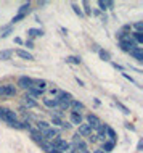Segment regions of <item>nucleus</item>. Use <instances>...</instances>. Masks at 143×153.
I'll list each match as a JSON object with an SVG mask.
<instances>
[{
    "instance_id": "obj_2",
    "label": "nucleus",
    "mask_w": 143,
    "mask_h": 153,
    "mask_svg": "<svg viewBox=\"0 0 143 153\" xmlns=\"http://www.w3.org/2000/svg\"><path fill=\"white\" fill-rule=\"evenodd\" d=\"M15 94H16L15 85H11V84L0 85V95H2V97H11V95H15Z\"/></svg>"
},
{
    "instance_id": "obj_5",
    "label": "nucleus",
    "mask_w": 143,
    "mask_h": 153,
    "mask_svg": "<svg viewBox=\"0 0 143 153\" xmlns=\"http://www.w3.org/2000/svg\"><path fill=\"white\" fill-rule=\"evenodd\" d=\"M2 119L11 124V123H15V121H16V113H15V111H11V110H3Z\"/></svg>"
},
{
    "instance_id": "obj_35",
    "label": "nucleus",
    "mask_w": 143,
    "mask_h": 153,
    "mask_svg": "<svg viewBox=\"0 0 143 153\" xmlns=\"http://www.w3.org/2000/svg\"><path fill=\"white\" fill-rule=\"evenodd\" d=\"M53 124H61V126H63V123H61V119H60L58 116H55V118H53Z\"/></svg>"
},
{
    "instance_id": "obj_9",
    "label": "nucleus",
    "mask_w": 143,
    "mask_h": 153,
    "mask_svg": "<svg viewBox=\"0 0 143 153\" xmlns=\"http://www.w3.org/2000/svg\"><path fill=\"white\" fill-rule=\"evenodd\" d=\"M90 132H92V127L88 126L87 123H82V124H79V132H77L79 135H88Z\"/></svg>"
},
{
    "instance_id": "obj_10",
    "label": "nucleus",
    "mask_w": 143,
    "mask_h": 153,
    "mask_svg": "<svg viewBox=\"0 0 143 153\" xmlns=\"http://www.w3.org/2000/svg\"><path fill=\"white\" fill-rule=\"evenodd\" d=\"M71 110H72V113H76V114H79V111L84 108V103L82 102H77V100H72L71 102Z\"/></svg>"
},
{
    "instance_id": "obj_11",
    "label": "nucleus",
    "mask_w": 143,
    "mask_h": 153,
    "mask_svg": "<svg viewBox=\"0 0 143 153\" xmlns=\"http://www.w3.org/2000/svg\"><path fill=\"white\" fill-rule=\"evenodd\" d=\"M130 55L133 56V58H135L137 61H143V53H142V47H135L133 48V50H130L129 52Z\"/></svg>"
},
{
    "instance_id": "obj_28",
    "label": "nucleus",
    "mask_w": 143,
    "mask_h": 153,
    "mask_svg": "<svg viewBox=\"0 0 143 153\" xmlns=\"http://www.w3.org/2000/svg\"><path fill=\"white\" fill-rule=\"evenodd\" d=\"M27 94H29V97H31V95H32V97H39V95L42 94V92H39V90H35V89L29 87V89H27Z\"/></svg>"
},
{
    "instance_id": "obj_26",
    "label": "nucleus",
    "mask_w": 143,
    "mask_h": 153,
    "mask_svg": "<svg viewBox=\"0 0 143 153\" xmlns=\"http://www.w3.org/2000/svg\"><path fill=\"white\" fill-rule=\"evenodd\" d=\"M133 39H135L133 40L135 44H142L143 42V34L142 32H133Z\"/></svg>"
},
{
    "instance_id": "obj_24",
    "label": "nucleus",
    "mask_w": 143,
    "mask_h": 153,
    "mask_svg": "<svg viewBox=\"0 0 143 153\" xmlns=\"http://www.w3.org/2000/svg\"><path fill=\"white\" fill-rule=\"evenodd\" d=\"M66 63L79 65V63H80V58H79V56H68V58H66Z\"/></svg>"
},
{
    "instance_id": "obj_38",
    "label": "nucleus",
    "mask_w": 143,
    "mask_h": 153,
    "mask_svg": "<svg viewBox=\"0 0 143 153\" xmlns=\"http://www.w3.org/2000/svg\"><path fill=\"white\" fill-rule=\"evenodd\" d=\"M15 42H16V44H23V40L19 39V37H16V39H15Z\"/></svg>"
},
{
    "instance_id": "obj_32",
    "label": "nucleus",
    "mask_w": 143,
    "mask_h": 153,
    "mask_svg": "<svg viewBox=\"0 0 143 153\" xmlns=\"http://www.w3.org/2000/svg\"><path fill=\"white\" fill-rule=\"evenodd\" d=\"M24 18V15H16L13 19H11V23H18V21H21V19Z\"/></svg>"
},
{
    "instance_id": "obj_14",
    "label": "nucleus",
    "mask_w": 143,
    "mask_h": 153,
    "mask_svg": "<svg viewBox=\"0 0 143 153\" xmlns=\"http://www.w3.org/2000/svg\"><path fill=\"white\" fill-rule=\"evenodd\" d=\"M16 55H18V56H21V58H24V60H34V56H32L29 52L21 50V48H18V50H16Z\"/></svg>"
},
{
    "instance_id": "obj_37",
    "label": "nucleus",
    "mask_w": 143,
    "mask_h": 153,
    "mask_svg": "<svg viewBox=\"0 0 143 153\" xmlns=\"http://www.w3.org/2000/svg\"><path fill=\"white\" fill-rule=\"evenodd\" d=\"M137 148H138V152H142V148H143V142H138V147H137Z\"/></svg>"
},
{
    "instance_id": "obj_13",
    "label": "nucleus",
    "mask_w": 143,
    "mask_h": 153,
    "mask_svg": "<svg viewBox=\"0 0 143 153\" xmlns=\"http://www.w3.org/2000/svg\"><path fill=\"white\" fill-rule=\"evenodd\" d=\"M23 102H24V105H26L27 108H35V106H37V102H35L32 97H29V95H24Z\"/></svg>"
},
{
    "instance_id": "obj_39",
    "label": "nucleus",
    "mask_w": 143,
    "mask_h": 153,
    "mask_svg": "<svg viewBox=\"0 0 143 153\" xmlns=\"http://www.w3.org/2000/svg\"><path fill=\"white\" fill-rule=\"evenodd\" d=\"M3 110H5V108H0V119H2V114H3Z\"/></svg>"
},
{
    "instance_id": "obj_17",
    "label": "nucleus",
    "mask_w": 143,
    "mask_h": 153,
    "mask_svg": "<svg viewBox=\"0 0 143 153\" xmlns=\"http://www.w3.org/2000/svg\"><path fill=\"white\" fill-rule=\"evenodd\" d=\"M29 10H31V3L27 2V3H24V5H21V8H19V11H18V15H24V16H26V13H29Z\"/></svg>"
},
{
    "instance_id": "obj_20",
    "label": "nucleus",
    "mask_w": 143,
    "mask_h": 153,
    "mask_svg": "<svg viewBox=\"0 0 143 153\" xmlns=\"http://www.w3.org/2000/svg\"><path fill=\"white\" fill-rule=\"evenodd\" d=\"M106 135L111 139V142H116V132H114L111 127H106Z\"/></svg>"
},
{
    "instance_id": "obj_33",
    "label": "nucleus",
    "mask_w": 143,
    "mask_h": 153,
    "mask_svg": "<svg viewBox=\"0 0 143 153\" xmlns=\"http://www.w3.org/2000/svg\"><path fill=\"white\" fill-rule=\"evenodd\" d=\"M133 27L137 29V32H142V27H143V24H142L140 21H138V23H135V24H133Z\"/></svg>"
},
{
    "instance_id": "obj_19",
    "label": "nucleus",
    "mask_w": 143,
    "mask_h": 153,
    "mask_svg": "<svg viewBox=\"0 0 143 153\" xmlns=\"http://www.w3.org/2000/svg\"><path fill=\"white\" fill-rule=\"evenodd\" d=\"M113 148H114V142H111V140H109V142H105V143H103V148H101V150L106 153V152H111Z\"/></svg>"
},
{
    "instance_id": "obj_25",
    "label": "nucleus",
    "mask_w": 143,
    "mask_h": 153,
    "mask_svg": "<svg viewBox=\"0 0 143 153\" xmlns=\"http://www.w3.org/2000/svg\"><path fill=\"white\" fill-rule=\"evenodd\" d=\"M27 34H29V37H37V36H42L43 32L40 29H29V31H27Z\"/></svg>"
},
{
    "instance_id": "obj_1",
    "label": "nucleus",
    "mask_w": 143,
    "mask_h": 153,
    "mask_svg": "<svg viewBox=\"0 0 143 153\" xmlns=\"http://www.w3.org/2000/svg\"><path fill=\"white\" fill-rule=\"evenodd\" d=\"M53 145H55V148H56V152H58V153H66L69 150V143L66 142V140L55 139V140H53Z\"/></svg>"
},
{
    "instance_id": "obj_8",
    "label": "nucleus",
    "mask_w": 143,
    "mask_h": 153,
    "mask_svg": "<svg viewBox=\"0 0 143 153\" xmlns=\"http://www.w3.org/2000/svg\"><path fill=\"white\" fill-rule=\"evenodd\" d=\"M32 81H34V79H31V77H27V76H23V77H19L18 85H21L23 89H29L32 85Z\"/></svg>"
},
{
    "instance_id": "obj_7",
    "label": "nucleus",
    "mask_w": 143,
    "mask_h": 153,
    "mask_svg": "<svg viewBox=\"0 0 143 153\" xmlns=\"http://www.w3.org/2000/svg\"><path fill=\"white\" fill-rule=\"evenodd\" d=\"M87 124H88L90 127H95V129H98V127L101 126L100 119H98L95 114H88V116H87Z\"/></svg>"
},
{
    "instance_id": "obj_16",
    "label": "nucleus",
    "mask_w": 143,
    "mask_h": 153,
    "mask_svg": "<svg viewBox=\"0 0 143 153\" xmlns=\"http://www.w3.org/2000/svg\"><path fill=\"white\" fill-rule=\"evenodd\" d=\"M11 50H0V60L2 61H7V60H10L11 58Z\"/></svg>"
},
{
    "instance_id": "obj_6",
    "label": "nucleus",
    "mask_w": 143,
    "mask_h": 153,
    "mask_svg": "<svg viewBox=\"0 0 143 153\" xmlns=\"http://www.w3.org/2000/svg\"><path fill=\"white\" fill-rule=\"evenodd\" d=\"M45 85H47V82L43 79H34L31 87L35 89V90H39V92H43V90H45Z\"/></svg>"
},
{
    "instance_id": "obj_41",
    "label": "nucleus",
    "mask_w": 143,
    "mask_h": 153,
    "mask_svg": "<svg viewBox=\"0 0 143 153\" xmlns=\"http://www.w3.org/2000/svg\"><path fill=\"white\" fill-rule=\"evenodd\" d=\"M82 153H90V152H82Z\"/></svg>"
},
{
    "instance_id": "obj_12",
    "label": "nucleus",
    "mask_w": 143,
    "mask_h": 153,
    "mask_svg": "<svg viewBox=\"0 0 143 153\" xmlns=\"http://www.w3.org/2000/svg\"><path fill=\"white\" fill-rule=\"evenodd\" d=\"M40 145H42V148L47 153H58V152H56V148H55V145H53V142H45V140H43Z\"/></svg>"
},
{
    "instance_id": "obj_27",
    "label": "nucleus",
    "mask_w": 143,
    "mask_h": 153,
    "mask_svg": "<svg viewBox=\"0 0 143 153\" xmlns=\"http://www.w3.org/2000/svg\"><path fill=\"white\" fill-rule=\"evenodd\" d=\"M98 5H100L101 10H106V7H109V8L113 7V2H103V0H100V2H98Z\"/></svg>"
},
{
    "instance_id": "obj_15",
    "label": "nucleus",
    "mask_w": 143,
    "mask_h": 153,
    "mask_svg": "<svg viewBox=\"0 0 143 153\" xmlns=\"http://www.w3.org/2000/svg\"><path fill=\"white\" fill-rule=\"evenodd\" d=\"M43 105L45 106H50V108H56L58 106V102H56V98H43Z\"/></svg>"
},
{
    "instance_id": "obj_23",
    "label": "nucleus",
    "mask_w": 143,
    "mask_h": 153,
    "mask_svg": "<svg viewBox=\"0 0 143 153\" xmlns=\"http://www.w3.org/2000/svg\"><path fill=\"white\" fill-rule=\"evenodd\" d=\"M31 132H32V139H34L37 143H42V142H43L42 134H39V132H35V131H31Z\"/></svg>"
},
{
    "instance_id": "obj_3",
    "label": "nucleus",
    "mask_w": 143,
    "mask_h": 153,
    "mask_svg": "<svg viewBox=\"0 0 143 153\" xmlns=\"http://www.w3.org/2000/svg\"><path fill=\"white\" fill-rule=\"evenodd\" d=\"M72 142H74L76 150H79L80 153H82V152H87V145H85V142H84L82 139H80V135H79V134H76V135H74Z\"/></svg>"
},
{
    "instance_id": "obj_21",
    "label": "nucleus",
    "mask_w": 143,
    "mask_h": 153,
    "mask_svg": "<svg viewBox=\"0 0 143 153\" xmlns=\"http://www.w3.org/2000/svg\"><path fill=\"white\" fill-rule=\"evenodd\" d=\"M98 53H100V58H101V60H105V61H109V60H111V55H109L106 50H98Z\"/></svg>"
},
{
    "instance_id": "obj_22",
    "label": "nucleus",
    "mask_w": 143,
    "mask_h": 153,
    "mask_svg": "<svg viewBox=\"0 0 143 153\" xmlns=\"http://www.w3.org/2000/svg\"><path fill=\"white\" fill-rule=\"evenodd\" d=\"M37 127H39V131H42V132H45L47 129H50L48 123H45V121H39V123H37Z\"/></svg>"
},
{
    "instance_id": "obj_18",
    "label": "nucleus",
    "mask_w": 143,
    "mask_h": 153,
    "mask_svg": "<svg viewBox=\"0 0 143 153\" xmlns=\"http://www.w3.org/2000/svg\"><path fill=\"white\" fill-rule=\"evenodd\" d=\"M71 123H72V124H77V126H79V124H82V118H80V114L72 113V114H71Z\"/></svg>"
},
{
    "instance_id": "obj_29",
    "label": "nucleus",
    "mask_w": 143,
    "mask_h": 153,
    "mask_svg": "<svg viewBox=\"0 0 143 153\" xmlns=\"http://www.w3.org/2000/svg\"><path fill=\"white\" fill-rule=\"evenodd\" d=\"M11 32V26H7V27H3L2 29V37H7L8 34Z\"/></svg>"
},
{
    "instance_id": "obj_31",
    "label": "nucleus",
    "mask_w": 143,
    "mask_h": 153,
    "mask_svg": "<svg viewBox=\"0 0 143 153\" xmlns=\"http://www.w3.org/2000/svg\"><path fill=\"white\" fill-rule=\"evenodd\" d=\"M116 105H117V106H119V108H121L122 111H124V113H130V111H129V108H127V106H124V105H122V103H121V102H116Z\"/></svg>"
},
{
    "instance_id": "obj_4",
    "label": "nucleus",
    "mask_w": 143,
    "mask_h": 153,
    "mask_svg": "<svg viewBox=\"0 0 143 153\" xmlns=\"http://www.w3.org/2000/svg\"><path fill=\"white\" fill-rule=\"evenodd\" d=\"M40 134H42V139H47V140H50V142H53V140H55L56 137H58V131L56 129H47L45 132H40ZM45 140V142H47Z\"/></svg>"
},
{
    "instance_id": "obj_34",
    "label": "nucleus",
    "mask_w": 143,
    "mask_h": 153,
    "mask_svg": "<svg viewBox=\"0 0 143 153\" xmlns=\"http://www.w3.org/2000/svg\"><path fill=\"white\" fill-rule=\"evenodd\" d=\"M82 5H84V8H85V13H87V15H90L92 11H90V8H88V3H87V2H84Z\"/></svg>"
},
{
    "instance_id": "obj_40",
    "label": "nucleus",
    "mask_w": 143,
    "mask_h": 153,
    "mask_svg": "<svg viewBox=\"0 0 143 153\" xmlns=\"http://www.w3.org/2000/svg\"><path fill=\"white\" fill-rule=\"evenodd\" d=\"M93 153H105V152H103V150H95Z\"/></svg>"
},
{
    "instance_id": "obj_30",
    "label": "nucleus",
    "mask_w": 143,
    "mask_h": 153,
    "mask_svg": "<svg viewBox=\"0 0 143 153\" xmlns=\"http://www.w3.org/2000/svg\"><path fill=\"white\" fill-rule=\"evenodd\" d=\"M72 10H74V13H76V15H79V16H82V15H84V13H82V10H80V8L77 7L76 3H72Z\"/></svg>"
},
{
    "instance_id": "obj_36",
    "label": "nucleus",
    "mask_w": 143,
    "mask_h": 153,
    "mask_svg": "<svg viewBox=\"0 0 143 153\" xmlns=\"http://www.w3.org/2000/svg\"><path fill=\"white\" fill-rule=\"evenodd\" d=\"M122 74H124V77H125V79H129L130 82H132V84H135V81H133V79H132V77H130V76H129V74H127V73H122Z\"/></svg>"
}]
</instances>
